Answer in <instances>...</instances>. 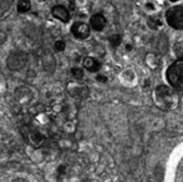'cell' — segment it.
Segmentation results:
<instances>
[{
    "mask_svg": "<svg viewBox=\"0 0 183 182\" xmlns=\"http://www.w3.org/2000/svg\"><path fill=\"white\" fill-rule=\"evenodd\" d=\"M54 49H55V51H57V52H63V51H65V49H66V43L64 41V40H56L55 41V44H54Z\"/></svg>",
    "mask_w": 183,
    "mask_h": 182,
    "instance_id": "obj_14",
    "label": "cell"
},
{
    "mask_svg": "<svg viewBox=\"0 0 183 182\" xmlns=\"http://www.w3.org/2000/svg\"><path fill=\"white\" fill-rule=\"evenodd\" d=\"M51 14L54 18L61 20L63 23H67L70 20V10L66 9L64 5H55L51 9Z\"/></svg>",
    "mask_w": 183,
    "mask_h": 182,
    "instance_id": "obj_9",
    "label": "cell"
},
{
    "mask_svg": "<svg viewBox=\"0 0 183 182\" xmlns=\"http://www.w3.org/2000/svg\"><path fill=\"white\" fill-rule=\"evenodd\" d=\"M57 173L59 175H65L66 173V165H60L57 167Z\"/></svg>",
    "mask_w": 183,
    "mask_h": 182,
    "instance_id": "obj_17",
    "label": "cell"
},
{
    "mask_svg": "<svg viewBox=\"0 0 183 182\" xmlns=\"http://www.w3.org/2000/svg\"><path fill=\"white\" fill-rule=\"evenodd\" d=\"M83 68H85L86 70H88L90 72H96V71L100 70L101 65H100V63L97 61L96 59L87 56V57L83 59Z\"/></svg>",
    "mask_w": 183,
    "mask_h": 182,
    "instance_id": "obj_12",
    "label": "cell"
},
{
    "mask_svg": "<svg viewBox=\"0 0 183 182\" xmlns=\"http://www.w3.org/2000/svg\"><path fill=\"white\" fill-rule=\"evenodd\" d=\"M166 76L172 89L183 91V60L173 63L167 69Z\"/></svg>",
    "mask_w": 183,
    "mask_h": 182,
    "instance_id": "obj_2",
    "label": "cell"
},
{
    "mask_svg": "<svg viewBox=\"0 0 183 182\" xmlns=\"http://www.w3.org/2000/svg\"><path fill=\"white\" fill-rule=\"evenodd\" d=\"M155 105L163 111H172L178 106V95L176 90L167 85H160L153 91Z\"/></svg>",
    "mask_w": 183,
    "mask_h": 182,
    "instance_id": "obj_1",
    "label": "cell"
},
{
    "mask_svg": "<svg viewBox=\"0 0 183 182\" xmlns=\"http://www.w3.org/2000/svg\"><path fill=\"white\" fill-rule=\"evenodd\" d=\"M96 80L100 81V82H106V81H107V77L104 76V75H100V74H99V75L96 76Z\"/></svg>",
    "mask_w": 183,
    "mask_h": 182,
    "instance_id": "obj_19",
    "label": "cell"
},
{
    "mask_svg": "<svg viewBox=\"0 0 183 182\" xmlns=\"http://www.w3.org/2000/svg\"><path fill=\"white\" fill-rule=\"evenodd\" d=\"M106 26V18L102 14H95L90 19V27L95 31H102Z\"/></svg>",
    "mask_w": 183,
    "mask_h": 182,
    "instance_id": "obj_11",
    "label": "cell"
},
{
    "mask_svg": "<svg viewBox=\"0 0 183 182\" xmlns=\"http://www.w3.org/2000/svg\"><path fill=\"white\" fill-rule=\"evenodd\" d=\"M27 141L31 143L34 147H40L45 142V136L40 131H38L35 129H30L29 130V135H27Z\"/></svg>",
    "mask_w": 183,
    "mask_h": 182,
    "instance_id": "obj_10",
    "label": "cell"
},
{
    "mask_svg": "<svg viewBox=\"0 0 183 182\" xmlns=\"http://www.w3.org/2000/svg\"><path fill=\"white\" fill-rule=\"evenodd\" d=\"M27 64V54L24 51H15L6 57V66L11 71H20Z\"/></svg>",
    "mask_w": 183,
    "mask_h": 182,
    "instance_id": "obj_4",
    "label": "cell"
},
{
    "mask_svg": "<svg viewBox=\"0 0 183 182\" xmlns=\"http://www.w3.org/2000/svg\"><path fill=\"white\" fill-rule=\"evenodd\" d=\"M169 2H172V3H176V2H178V0H169Z\"/></svg>",
    "mask_w": 183,
    "mask_h": 182,
    "instance_id": "obj_21",
    "label": "cell"
},
{
    "mask_svg": "<svg viewBox=\"0 0 183 182\" xmlns=\"http://www.w3.org/2000/svg\"><path fill=\"white\" fill-rule=\"evenodd\" d=\"M167 24L177 30L183 29V5H176L167 10L166 13Z\"/></svg>",
    "mask_w": 183,
    "mask_h": 182,
    "instance_id": "obj_3",
    "label": "cell"
},
{
    "mask_svg": "<svg viewBox=\"0 0 183 182\" xmlns=\"http://www.w3.org/2000/svg\"><path fill=\"white\" fill-rule=\"evenodd\" d=\"M15 100L18 101L19 105L25 106L29 105L30 102L33 101V91L31 89H29L26 86H20L15 90Z\"/></svg>",
    "mask_w": 183,
    "mask_h": 182,
    "instance_id": "obj_5",
    "label": "cell"
},
{
    "mask_svg": "<svg viewBox=\"0 0 183 182\" xmlns=\"http://www.w3.org/2000/svg\"><path fill=\"white\" fill-rule=\"evenodd\" d=\"M13 182H29L26 178H22V177H18V178H15Z\"/></svg>",
    "mask_w": 183,
    "mask_h": 182,
    "instance_id": "obj_20",
    "label": "cell"
},
{
    "mask_svg": "<svg viewBox=\"0 0 183 182\" xmlns=\"http://www.w3.org/2000/svg\"><path fill=\"white\" fill-rule=\"evenodd\" d=\"M71 33L76 39L83 40L87 39L91 34V27L90 25H87L86 23H81V21H76L72 24L71 26Z\"/></svg>",
    "mask_w": 183,
    "mask_h": 182,
    "instance_id": "obj_6",
    "label": "cell"
},
{
    "mask_svg": "<svg viewBox=\"0 0 183 182\" xmlns=\"http://www.w3.org/2000/svg\"><path fill=\"white\" fill-rule=\"evenodd\" d=\"M121 36L120 35H112L111 38H110V44H111V46L112 48H117L120 44H121Z\"/></svg>",
    "mask_w": 183,
    "mask_h": 182,
    "instance_id": "obj_16",
    "label": "cell"
},
{
    "mask_svg": "<svg viewBox=\"0 0 183 182\" xmlns=\"http://www.w3.org/2000/svg\"><path fill=\"white\" fill-rule=\"evenodd\" d=\"M0 156H2V148H0Z\"/></svg>",
    "mask_w": 183,
    "mask_h": 182,
    "instance_id": "obj_22",
    "label": "cell"
},
{
    "mask_svg": "<svg viewBox=\"0 0 183 182\" xmlns=\"http://www.w3.org/2000/svg\"><path fill=\"white\" fill-rule=\"evenodd\" d=\"M71 74L76 80H82L83 79V71L80 68H72L71 69Z\"/></svg>",
    "mask_w": 183,
    "mask_h": 182,
    "instance_id": "obj_15",
    "label": "cell"
},
{
    "mask_svg": "<svg viewBox=\"0 0 183 182\" xmlns=\"http://www.w3.org/2000/svg\"><path fill=\"white\" fill-rule=\"evenodd\" d=\"M30 8H31V3H30V0H19L18 4H16V10L20 14L27 13L30 10Z\"/></svg>",
    "mask_w": 183,
    "mask_h": 182,
    "instance_id": "obj_13",
    "label": "cell"
},
{
    "mask_svg": "<svg viewBox=\"0 0 183 182\" xmlns=\"http://www.w3.org/2000/svg\"><path fill=\"white\" fill-rule=\"evenodd\" d=\"M5 41H6V34L0 30V45H3Z\"/></svg>",
    "mask_w": 183,
    "mask_h": 182,
    "instance_id": "obj_18",
    "label": "cell"
},
{
    "mask_svg": "<svg viewBox=\"0 0 183 182\" xmlns=\"http://www.w3.org/2000/svg\"><path fill=\"white\" fill-rule=\"evenodd\" d=\"M41 64L46 72L54 74L56 70V59L50 51H45L41 56Z\"/></svg>",
    "mask_w": 183,
    "mask_h": 182,
    "instance_id": "obj_8",
    "label": "cell"
},
{
    "mask_svg": "<svg viewBox=\"0 0 183 182\" xmlns=\"http://www.w3.org/2000/svg\"><path fill=\"white\" fill-rule=\"evenodd\" d=\"M67 90H69V94L75 99L83 100L88 96V87L79 82H70L67 85Z\"/></svg>",
    "mask_w": 183,
    "mask_h": 182,
    "instance_id": "obj_7",
    "label": "cell"
}]
</instances>
